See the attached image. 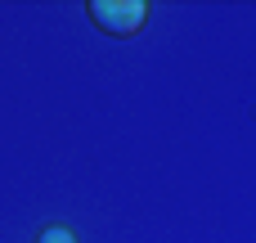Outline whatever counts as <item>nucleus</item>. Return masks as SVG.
Listing matches in <instances>:
<instances>
[{
  "instance_id": "f257e3e1",
  "label": "nucleus",
  "mask_w": 256,
  "mask_h": 243,
  "mask_svg": "<svg viewBox=\"0 0 256 243\" xmlns=\"http://www.w3.org/2000/svg\"><path fill=\"white\" fill-rule=\"evenodd\" d=\"M90 23L108 36H135L148 23V5L144 0H90L86 5Z\"/></svg>"
},
{
  "instance_id": "f03ea898",
  "label": "nucleus",
  "mask_w": 256,
  "mask_h": 243,
  "mask_svg": "<svg viewBox=\"0 0 256 243\" xmlns=\"http://www.w3.org/2000/svg\"><path fill=\"white\" fill-rule=\"evenodd\" d=\"M40 243H76V234L68 225H50V230H40Z\"/></svg>"
}]
</instances>
